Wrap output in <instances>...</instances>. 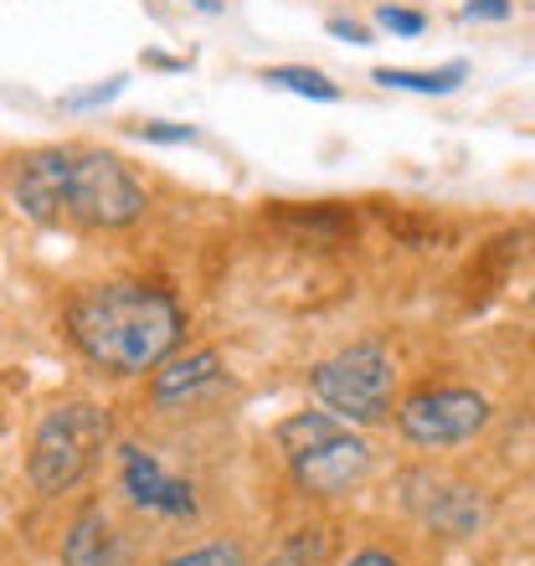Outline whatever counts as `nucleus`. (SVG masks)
<instances>
[{
  "label": "nucleus",
  "instance_id": "nucleus-17",
  "mask_svg": "<svg viewBox=\"0 0 535 566\" xmlns=\"http://www.w3.org/2000/svg\"><path fill=\"white\" fill-rule=\"evenodd\" d=\"M515 0H463V21H510Z\"/></svg>",
  "mask_w": 535,
  "mask_h": 566
},
{
  "label": "nucleus",
  "instance_id": "nucleus-16",
  "mask_svg": "<svg viewBox=\"0 0 535 566\" xmlns=\"http://www.w3.org/2000/svg\"><path fill=\"white\" fill-rule=\"evenodd\" d=\"M134 139H145V145H191L196 129L191 124H134Z\"/></svg>",
  "mask_w": 535,
  "mask_h": 566
},
{
  "label": "nucleus",
  "instance_id": "nucleus-8",
  "mask_svg": "<svg viewBox=\"0 0 535 566\" xmlns=\"http://www.w3.org/2000/svg\"><path fill=\"white\" fill-rule=\"evenodd\" d=\"M232 391V366L217 345H196V350H176V356L149 371L145 402L155 418L191 422L207 418L211 407H222V397Z\"/></svg>",
  "mask_w": 535,
  "mask_h": 566
},
{
  "label": "nucleus",
  "instance_id": "nucleus-1",
  "mask_svg": "<svg viewBox=\"0 0 535 566\" xmlns=\"http://www.w3.org/2000/svg\"><path fill=\"white\" fill-rule=\"evenodd\" d=\"M186 325L191 319L180 298L145 279L88 283L62 304V329L77 345V356L114 381H139L165 366L186 340Z\"/></svg>",
  "mask_w": 535,
  "mask_h": 566
},
{
  "label": "nucleus",
  "instance_id": "nucleus-21",
  "mask_svg": "<svg viewBox=\"0 0 535 566\" xmlns=\"http://www.w3.org/2000/svg\"><path fill=\"white\" fill-rule=\"evenodd\" d=\"M196 6H201V11H207V15H217V11H222V0H196Z\"/></svg>",
  "mask_w": 535,
  "mask_h": 566
},
{
  "label": "nucleus",
  "instance_id": "nucleus-10",
  "mask_svg": "<svg viewBox=\"0 0 535 566\" xmlns=\"http://www.w3.org/2000/svg\"><path fill=\"white\" fill-rule=\"evenodd\" d=\"M401 510L412 515L417 525H428L432 536H474L490 505L474 484H459V479H443V474H428V469H412L401 474Z\"/></svg>",
  "mask_w": 535,
  "mask_h": 566
},
{
  "label": "nucleus",
  "instance_id": "nucleus-18",
  "mask_svg": "<svg viewBox=\"0 0 535 566\" xmlns=\"http://www.w3.org/2000/svg\"><path fill=\"white\" fill-rule=\"evenodd\" d=\"M335 566H407V562H401L391 546H356V552L340 556Z\"/></svg>",
  "mask_w": 535,
  "mask_h": 566
},
{
  "label": "nucleus",
  "instance_id": "nucleus-11",
  "mask_svg": "<svg viewBox=\"0 0 535 566\" xmlns=\"http://www.w3.org/2000/svg\"><path fill=\"white\" fill-rule=\"evenodd\" d=\"M329 552H335V525L304 521V525H289L258 566H335Z\"/></svg>",
  "mask_w": 535,
  "mask_h": 566
},
{
  "label": "nucleus",
  "instance_id": "nucleus-22",
  "mask_svg": "<svg viewBox=\"0 0 535 566\" xmlns=\"http://www.w3.org/2000/svg\"><path fill=\"white\" fill-rule=\"evenodd\" d=\"M531 298H535V289H531Z\"/></svg>",
  "mask_w": 535,
  "mask_h": 566
},
{
  "label": "nucleus",
  "instance_id": "nucleus-7",
  "mask_svg": "<svg viewBox=\"0 0 535 566\" xmlns=\"http://www.w3.org/2000/svg\"><path fill=\"white\" fill-rule=\"evenodd\" d=\"M391 422H397L401 443L438 453V448L474 443L479 432L494 422V407H490V397L474 387H417L397 402Z\"/></svg>",
  "mask_w": 535,
  "mask_h": 566
},
{
  "label": "nucleus",
  "instance_id": "nucleus-13",
  "mask_svg": "<svg viewBox=\"0 0 535 566\" xmlns=\"http://www.w3.org/2000/svg\"><path fill=\"white\" fill-rule=\"evenodd\" d=\"M149 566H253V552H248V541L242 536H207L196 541V546H180V552H165L160 562Z\"/></svg>",
  "mask_w": 535,
  "mask_h": 566
},
{
  "label": "nucleus",
  "instance_id": "nucleus-2",
  "mask_svg": "<svg viewBox=\"0 0 535 566\" xmlns=\"http://www.w3.org/2000/svg\"><path fill=\"white\" fill-rule=\"evenodd\" d=\"M11 196L21 217L67 232H124L145 222L149 191L114 149L46 145L15 165Z\"/></svg>",
  "mask_w": 535,
  "mask_h": 566
},
{
  "label": "nucleus",
  "instance_id": "nucleus-4",
  "mask_svg": "<svg viewBox=\"0 0 535 566\" xmlns=\"http://www.w3.org/2000/svg\"><path fill=\"white\" fill-rule=\"evenodd\" d=\"M108 443H114V428H108V412L88 397H67V402H52L31 428L27 443V484L31 494L42 500H62V494L83 490L93 479V469L108 459Z\"/></svg>",
  "mask_w": 535,
  "mask_h": 566
},
{
  "label": "nucleus",
  "instance_id": "nucleus-3",
  "mask_svg": "<svg viewBox=\"0 0 535 566\" xmlns=\"http://www.w3.org/2000/svg\"><path fill=\"white\" fill-rule=\"evenodd\" d=\"M273 448L283 459V474H289V490L310 505H335V500H350V494L376 474V443L360 428L340 422L335 412H289V418L273 422Z\"/></svg>",
  "mask_w": 535,
  "mask_h": 566
},
{
  "label": "nucleus",
  "instance_id": "nucleus-19",
  "mask_svg": "<svg viewBox=\"0 0 535 566\" xmlns=\"http://www.w3.org/2000/svg\"><path fill=\"white\" fill-rule=\"evenodd\" d=\"M124 83H129V77H108V83H98V88H88V93H73V98H62V104H67V108L108 104V98H119V93H124Z\"/></svg>",
  "mask_w": 535,
  "mask_h": 566
},
{
  "label": "nucleus",
  "instance_id": "nucleus-5",
  "mask_svg": "<svg viewBox=\"0 0 535 566\" xmlns=\"http://www.w3.org/2000/svg\"><path fill=\"white\" fill-rule=\"evenodd\" d=\"M114 505H124L134 521L155 531H191L207 515V484L191 463L170 459L165 448L124 438L114 448Z\"/></svg>",
  "mask_w": 535,
  "mask_h": 566
},
{
  "label": "nucleus",
  "instance_id": "nucleus-20",
  "mask_svg": "<svg viewBox=\"0 0 535 566\" xmlns=\"http://www.w3.org/2000/svg\"><path fill=\"white\" fill-rule=\"evenodd\" d=\"M329 36H340V42H350V46L371 42V31L360 27V21H345V15H335V21H329Z\"/></svg>",
  "mask_w": 535,
  "mask_h": 566
},
{
  "label": "nucleus",
  "instance_id": "nucleus-14",
  "mask_svg": "<svg viewBox=\"0 0 535 566\" xmlns=\"http://www.w3.org/2000/svg\"><path fill=\"white\" fill-rule=\"evenodd\" d=\"M263 83L268 88H283V93H298V98H314V104H340L345 98V88L335 77H325L319 67H298V62L263 67Z\"/></svg>",
  "mask_w": 535,
  "mask_h": 566
},
{
  "label": "nucleus",
  "instance_id": "nucleus-9",
  "mask_svg": "<svg viewBox=\"0 0 535 566\" xmlns=\"http://www.w3.org/2000/svg\"><path fill=\"white\" fill-rule=\"evenodd\" d=\"M149 531L124 505L88 500L62 531V566H139Z\"/></svg>",
  "mask_w": 535,
  "mask_h": 566
},
{
  "label": "nucleus",
  "instance_id": "nucleus-15",
  "mask_svg": "<svg viewBox=\"0 0 535 566\" xmlns=\"http://www.w3.org/2000/svg\"><path fill=\"white\" fill-rule=\"evenodd\" d=\"M376 27L391 31V36H422V31H428V15L407 11V6H376Z\"/></svg>",
  "mask_w": 535,
  "mask_h": 566
},
{
  "label": "nucleus",
  "instance_id": "nucleus-6",
  "mask_svg": "<svg viewBox=\"0 0 535 566\" xmlns=\"http://www.w3.org/2000/svg\"><path fill=\"white\" fill-rule=\"evenodd\" d=\"M397 381H401L397 356L376 335L340 345L335 356L314 360L310 371H304V387H310L314 402L360 432L391 422V412H397Z\"/></svg>",
  "mask_w": 535,
  "mask_h": 566
},
{
  "label": "nucleus",
  "instance_id": "nucleus-12",
  "mask_svg": "<svg viewBox=\"0 0 535 566\" xmlns=\"http://www.w3.org/2000/svg\"><path fill=\"white\" fill-rule=\"evenodd\" d=\"M463 77H469V62H443V67H376L371 83L397 93H428V98H443V93H459Z\"/></svg>",
  "mask_w": 535,
  "mask_h": 566
}]
</instances>
